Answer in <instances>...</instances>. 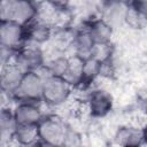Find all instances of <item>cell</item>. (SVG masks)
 Listing matches in <instances>:
<instances>
[{"instance_id": "1", "label": "cell", "mask_w": 147, "mask_h": 147, "mask_svg": "<svg viewBox=\"0 0 147 147\" xmlns=\"http://www.w3.org/2000/svg\"><path fill=\"white\" fill-rule=\"evenodd\" d=\"M74 88L59 76L49 75L44 78L41 103L52 108L64 106L71 98Z\"/></svg>"}, {"instance_id": "2", "label": "cell", "mask_w": 147, "mask_h": 147, "mask_svg": "<svg viewBox=\"0 0 147 147\" xmlns=\"http://www.w3.org/2000/svg\"><path fill=\"white\" fill-rule=\"evenodd\" d=\"M68 123L63 117L53 114H45L38 123L39 145L62 146L63 136Z\"/></svg>"}, {"instance_id": "3", "label": "cell", "mask_w": 147, "mask_h": 147, "mask_svg": "<svg viewBox=\"0 0 147 147\" xmlns=\"http://www.w3.org/2000/svg\"><path fill=\"white\" fill-rule=\"evenodd\" d=\"M114 105V96L108 90L103 87H95L87 92L84 107L90 117L94 119H102L113 111Z\"/></svg>"}, {"instance_id": "4", "label": "cell", "mask_w": 147, "mask_h": 147, "mask_svg": "<svg viewBox=\"0 0 147 147\" xmlns=\"http://www.w3.org/2000/svg\"><path fill=\"white\" fill-rule=\"evenodd\" d=\"M42 77L37 71H29L24 72L23 78L10 98L15 102L18 101H29V102H37L41 103L42 96Z\"/></svg>"}, {"instance_id": "5", "label": "cell", "mask_w": 147, "mask_h": 147, "mask_svg": "<svg viewBox=\"0 0 147 147\" xmlns=\"http://www.w3.org/2000/svg\"><path fill=\"white\" fill-rule=\"evenodd\" d=\"M11 62L24 72L37 71L46 63V53L40 46L25 44L15 52Z\"/></svg>"}, {"instance_id": "6", "label": "cell", "mask_w": 147, "mask_h": 147, "mask_svg": "<svg viewBox=\"0 0 147 147\" xmlns=\"http://www.w3.org/2000/svg\"><path fill=\"white\" fill-rule=\"evenodd\" d=\"M114 144L119 146H144L146 145V131L144 126L136 124H123L119 125L113 137Z\"/></svg>"}, {"instance_id": "7", "label": "cell", "mask_w": 147, "mask_h": 147, "mask_svg": "<svg viewBox=\"0 0 147 147\" xmlns=\"http://www.w3.org/2000/svg\"><path fill=\"white\" fill-rule=\"evenodd\" d=\"M0 39L8 48L16 52L26 44L25 26L14 21L0 22Z\"/></svg>"}, {"instance_id": "8", "label": "cell", "mask_w": 147, "mask_h": 147, "mask_svg": "<svg viewBox=\"0 0 147 147\" xmlns=\"http://www.w3.org/2000/svg\"><path fill=\"white\" fill-rule=\"evenodd\" d=\"M11 109L17 125L38 124L45 115L40 107V103L37 102L18 101Z\"/></svg>"}, {"instance_id": "9", "label": "cell", "mask_w": 147, "mask_h": 147, "mask_svg": "<svg viewBox=\"0 0 147 147\" xmlns=\"http://www.w3.org/2000/svg\"><path fill=\"white\" fill-rule=\"evenodd\" d=\"M127 7V5L117 0H103L98 8V16L116 29L119 25H124V17Z\"/></svg>"}, {"instance_id": "10", "label": "cell", "mask_w": 147, "mask_h": 147, "mask_svg": "<svg viewBox=\"0 0 147 147\" xmlns=\"http://www.w3.org/2000/svg\"><path fill=\"white\" fill-rule=\"evenodd\" d=\"M54 26L49 23L36 18L32 23L25 26V40L26 44L36 46H45L51 41Z\"/></svg>"}, {"instance_id": "11", "label": "cell", "mask_w": 147, "mask_h": 147, "mask_svg": "<svg viewBox=\"0 0 147 147\" xmlns=\"http://www.w3.org/2000/svg\"><path fill=\"white\" fill-rule=\"evenodd\" d=\"M93 45L94 41L87 30L86 22L84 20L78 26H75V34L71 44L70 54H75L82 59H86L90 56Z\"/></svg>"}, {"instance_id": "12", "label": "cell", "mask_w": 147, "mask_h": 147, "mask_svg": "<svg viewBox=\"0 0 147 147\" xmlns=\"http://www.w3.org/2000/svg\"><path fill=\"white\" fill-rule=\"evenodd\" d=\"M23 75L24 71L20 69L14 62H9L2 65L0 70V87L3 90V92L8 95L9 99L17 90L23 78Z\"/></svg>"}, {"instance_id": "13", "label": "cell", "mask_w": 147, "mask_h": 147, "mask_svg": "<svg viewBox=\"0 0 147 147\" xmlns=\"http://www.w3.org/2000/svg\"><path fill=\"white\" fill-rule=\"evenodd\" d=\"M38 7L36 0H15L11 21L26 26L37 18Z\"/></svg>"}, {"instance_id": "14", "label": "cell", "mask_w": 147, "mask_h": 147, "mask_svg": "<svg viewBox=\"0 0 147 147\" xmlns=\"http://www.w3.org/2000/svg\"><path fill=\"white\" fill-rule=\"evenodd\" d=\"M87 30L94 42H108L113 41L115 29L99 16H93L85 20Z\"/></svg>"}, {"instance_id": "15", "label": "cell", "mask_w": 147, "mask_h": 147, "mask_svg": "<svg viewBox=\"0 0 147 147\" xmlns=\"http://www.w3.org/2000/svg\"><path fill=\"white\" fill-rule=\"evenodd\" d=\"M83 61L84 59L75 55L69 54V62L68 68L62 76V78L75 90H78L82 85L83 79Z\"/></svg>"}, {"instance_id": "16", "label": "cell", "mask_w": 147, "mask_h": 147, "mask_svg": "<svg viewBox=\"0 0 147 147\" xmlns=\"http://www.w3.org/2000/svg\"><path fill=\"white\" fill-rule=\"evenodd\" d=\"M13 141L22 146L39 145L38 124L16 125V129L13 134Z\"/></svg>"}, {"instance_id": "17", "label": "cell", "mask_w": 147, "mask_h": 147, "mask_svg": "<svg viewBox=\"0 0 147 147\" xmlns=\"http://www.w3.org/2000/svg\"><path fill=\"white\" fill-rule=\"evenodd\" d=\"M101 63L92 57H86L83 61V79L79 90H88L92 84L100 77Z\"/></svg>"}, {"instance_id": "18", "label": "cell", "mask_w": 147, "mask_h": 147, "mask_svg": "<svg viewBox=\"0 0 147 147\" xmlns=\"http://www.w3.org/2000/svg\"><path fill=\"white\" fill-rule=\"evenodd\" d=\"M68 62H69V54L55 52L53 56L46 57L45 65L48 69L51 75L62 77L68 68Z\"/></svg>"}, {"instance_id": "19", "label": "cell", "mask_w": 147, "mask_h": 147, "mask_svg": "<svg viewBox=\"0 0 147 147\" xmlns=\"http://www.w3.org/2000/svg\"><path fill=\"white\" fill-rule=\"evenodd\" d=\"M88 57H92L100 63L109 61L113 57H115V45L113 44V41L94 42Z\"/></svg>"}, {"instance_id": "20", "label": "cell", "mask_w": 147, "mask_h": 147, "mask_svg": "<svg viewBox=\"0 0 147 147\" xmlns=\"http://www.w3.org/2000/svg\"><path fill=\"white\" fill-rule=\"evenodd\" d=\"M124 25L129 26L132 30L140 31L144 30L146 26V15L139 13L131 6L127 7L125 17H124Z\"/></svg>"}, {"instance_id": "21", "label": "cell", "mask_w": 147, "mask_h": 147, "mask_svg": "<svg viewBox=\"0 0 147 147\" xmlns=\"http://www.w3.org/2000/svg\"><path fill=\"white\" fill-rule=\"evenodd\" d=\"M83 144V136L82 133L74 127L72 125H70L68 123L64 136H63V140H62V146H68V147H75V146H80Z\"/></svg>"}, {"instance_id": "22", "label": "cell", "mask_w": 147, "mask_h": 147, "mask_svg": "<svg viewBox=\"0 0 147 147\" xmlns=\"http://www.w3.org/2000/svg\"><path fill=\"white\" fill-rule=\"evenodd\" d=\"M14 54H15V51L8 48L0 39V64L1 65H5L9 62L13 61V57H14Z\"/></svg>"}, {"instance_id": "23", "label": "cell", "mask_w": 147, "mask_h": 147, "mask_svg": "<svg viewBox=\"0 0 147 147\" xmlns=\"http://www.w3.org/2000/svg\"><path fill=\"white\" fill-rule=\"evenodd\" d=\"M44 1L55 9L63 10V9H70L72 0H44Z\"/></svg>"}, {"instance_id": "24", "label": "cell", "mask_w": 147, "mask_h": 147, "mask_svg": "<svg viewBox=\"0 0 147 147\" xmlns=\"http://www.w3.org/2000/svg\"><path fill=\"white\" fill-rule=\"evenodd\" d=\"M130 6L139 13L147 15V0H133Z\"/></svg>"}, {"instance_id": "25", "label": "cell", "mask_w": 147, "mask_h": 147, "mask_svg": "<svg viewBox=\"0 0 147 147\" xmlns=\"http://www.w3.org/2000/svg\"><path fill=\"white\" fill-rule=\"evenodd\" d=\"M8 95L3 92V90L0 87V107H3L6 106V100H8Z\"/></svg>"}, {"instance_id": "26", "label": "cell", "mask_w": 147, "mask_h": 147, "mask_svg": "<svg viewBox=\"0 0 147 147\" xmlns=\"http://www.w3.org/2000/svg\"><path fill=\"white\" fill-rule=\"evenodd\" d=\"M3 144V130H2V124H1V119H0V145Z\"/></svg>"}, {"instance_id": "27", "label": "cell", "mask_w": 147, "mask_h": 147, "mask_svg": "<svg viewBox=\"0 0 147 147\" xmlns=\"http://www.w3.org/2000/svg\"><path fill=\"white\" fill-rule=\"evenodd\" d=\"M117 1H119V2H122V3H124V5L130 6V5H131V2H132L133 0H117Z\"/></svg>"}]
</instances>
